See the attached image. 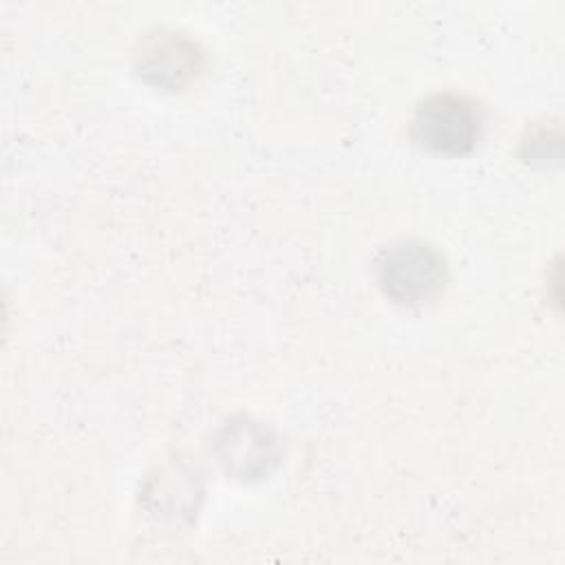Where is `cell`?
Here are the masks:
<instances>
[{
  "label": "cell",
  "instance_id": "cell-1",
  "mask_svg": "<svg viewBox=\"0 0 565 565\" xmlns=\"http://www.w3.org/2000/svg\"><path fill=\"white\" fill-rule=\"evenodd\" d=\"M375 278L391 302L419 307L433 302L444 291L448 267L439 249L408 238L382 249L375 263Z\"/></svg>",
  "mask_w": 565,
  "mask_h": 565
},
{
  "label": "cell",
  "instance_id": "cell-2",
  "mask_svg": "<svg viewBox=\"0 0 565 565\" xmlns=\"http://www.w3.org/2000/svg\"><path fill=\"white\" fill-rule=\"evenodd\" d=\"M481 108L459 93H433L417 104L411 117V137L437 154H466L481 135Z\"/></svg>",
  "mask_w": 565,
  "mask_h": 565
},
{
  "label": "cell",
  "instance_id": "cell-3",
  "mask_svg": "<svg viewBox=\"0 0 565 565\" xmlns=\"http://www.w3.org/2000/svg\"><path fill=\"white\" fill-rule=\"evenodd\" d=\"M210 448L221 470L243 483L269 477L282 457L278 435L265 422L249 415H232L221 422Z\"/></svg>",
  "mask_w": 565,
  "mask_h": 565
},
{
  "label": "cell",
  "instance_id": "cell-4",
  "mask_svg": "<svg viewBox=\"0 0 565 565\" xmlns=\"http://www.w3.org/2000/svg\"><path fill=\"white\" fill-rule=\"evenodd\" d=\"M201 44L183 31L159 26L146 33L135 51L137 75L163 90H183L203 71Z\"/></svg>",
  "mask_w": 565,
  "mask_h": 565
},
{
  "label": "cell",
  "instance_id": "cell-5",
  "mask_svg": "<svg viewBox=\"0 0 565 565\" xmlns=\"http://www.w3.org/2000/svg\"><path fill=\"white\" fill-rule=\"evenodd\" d=\"M203 477L201 466L183 455L154 466L141 488L143 508L161 523L190 525L203 503Z\"/></svg>",
  "mask_w": 565,
  "mask_h": 565
},
{
  "label": "cell",
  "instance_id": "cell-6",
  "mask_svg": "<svg viewBox=\"0 0 565 565\" xmlns=\"http://www.w3.org/2000/svg\"><path fill=\"white\" fill-rule=\"evenodd\" d=\"M561 146H563L561 126L545 121L525 132V137L521 139V157L532 166L547 168L561 161Z\"/></svg>",
  "mask_w": 565,
  "mask_h": 565
}]
</instances>
